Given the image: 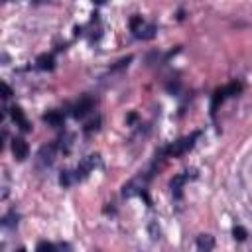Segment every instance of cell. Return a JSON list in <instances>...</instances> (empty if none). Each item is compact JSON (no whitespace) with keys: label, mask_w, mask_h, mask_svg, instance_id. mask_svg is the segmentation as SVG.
<instances>
[{"label":"cell","mask_w":252,"mask_h":252,"mask_svg":"<svg viewBox=\"0 0 252 252\" xmlns=\"http://www.w3.org/2000/svg\"><path fill=\"white\" fill-rule=\"evenodd\" d=\"M199 136H201L199 132H193L191 136L179 138L177 142H174V144H170V146L166 148V154H168L170 158H177V156H183L185 152H189V150L195 146V140H197Z\"/></svg>","instance_id":"cell-1"},{"label":"cell","mask_w":252,"mask_h":252,"mask_svg":"<svg viewBox=\"0 0 252 252\" xmlns=\"http://www.w3.org/2000/svg\"><path fill=\"white\" fill-rule=\"evenodd\" d=\"M101 166H102V160H101L99 154H91V156L83 158L81 164H79L77 170H75V179H85L89 174H93V172H95L97 168H101Z\"/></svg>","instance_id":"cell-2"},{"label":"cell","mask_w":252,"mask_h":252,"mask_svg":"<svg viewBox=\"0 0 252 252\" xmlns=\"http://www.w3.org/2000/svg\"><path fill=\"white\" fill-rule=\"evenodd\" d=\"M130 28H132L134 36L140 38V40H152V38L156 36V26H154V24H144V20H142L140 16L132 18Z\"/></svg>","instance_id":"cell-3"},{"label":"cell","mask_w":252,"mask_h":252,"mask_svg":"<svg viewBox=\"0 0 252 252\" xmlns=\"http://www.w3.org/2000/svg\"><path fill=\"white\" fill-rule=\"evenodd\" d=\"M93 108H95V101L91 97H81L77 101V104L73 106V116L75 118H85Z\"/></svg>","instance_id":"cell-4"},{"label":"cell","mask_w":252,"mask_h":252,"mask_svg":"<svg viewBox=\"0 0 252 252\" xmlns=\"http://www.w3.org/2000/svg\"><path fill=\"white\" fill-rule=\"evenodd\" d=\"M12 154L18 162H24L28 156H30V146L24 138H14L12 140Z\"/></svg>","instance_id":"cell-5"},{"label":"cell","mask_w":252,"mask_h":252,"mask_svg":"<svg viewBox=\"0 0 252 252\" xmlns=\"http://www.w3.org/2000/svg\"><path fill=\"white\" fill-rule=\"evenodd\" d=\"M55 152H57V144H46V146L40 148L38 158H40V162L44 166H51L53 160H55Z\"/></svg>","instance_id":"cell-6"},{"label":"cell","mask_w":252,"mask_h":252,"mask_svg":"<svg viewBox=\"0 0 252 252\" xmlns=\"http://www.w3.org/2000/svg\"><path fill=\"white\" fill-rule=\"evenodd\" d=\"M10 114H12V120L16 122V126H20L24 132H30L32 130V126H30V122H28V118H26V114H24V110L20 106H12L10 108Z\"/></svg>","instance_id":"cell-7"},{"label":"cell","mask_w":252,"mask_h":252,"mask_svg":"<svg viewBox=\"0 0 252 252\" xmlns=\"http://www.w3.org/2000/svg\"><path fill=\"white\" fill-rule=\"evenodd\" d=\"M187 179H189L187 174H179V176H176V177L170 181V187H172V193H174L176 199H181V187L185 185Z\"/></svg>","instance_id":"cell-8"},{"label":"cell","mask_w":252,"mask_h":252,"mask_svg":"<svg viewBox=\"0 0 252 252\" xmlns=\"http://www.w3.org/2000/svg\"><path fill=\"white\" fill-rule=\"evenodd\" d=\"M197 248H199V252H213L215 236L213 234H199L197 236Z\"/></svg>","instance_id":"cell-9"},{"label":"cell","mask_w":252,"mask_h":252,"mask_svg":"<svg viewBox=\"0 0 252 252\" xmlns=\"http://www.w3.org/2000/svg\"><path fill=\"white\" fill-rule=\"evenodd\" d=\"M38 67H40V69H46V71H51V69L55 67V59H53V55H51V53H44V55H40V57H38Z\"/></svg>","instance_id":"cell-10"},{"label":"cell","mask_w":252,"mask_h":252,"mask_svg":"<svg viewBox=\"0 0 252 252\" xmlns=\"http://www.w3.org/2000/svg\"><path fill=\"white\" fill-rule=\"evenodd\" d=\"M44 120L50 124V126H61L63 124V114L59 110H50L48 114H44Z\"/></svg>","instance_id":"cell-11"},{"label":"cell","mask_w":252,"mask_h":252,"mask_svg":"<svg viewBox=\"0 0 252 252\" xmlns=\"http://www.w3.org/2000/svg\"><path fill=\"white\" fill-rule=\"evenodd\" d=\"M232 236H234V240H238V242H244V240L248 238V230H246L244 227L236 225V227L232 228Z\"/></svg>","instance_id":"cell-12"},{"label":"cell","mask_w":252,"mask_h":252,"mask_svg":"<svg viewBox=\"0 0 252 252\" xmlns=\"http://www.w3.org/2000/svg\"><path fill=\"white\" fill-rule=\"evenodd\" d=\"M36 252H61V248L55 246L53 242H40Z\"/></svg>","instance_id":"cell-13"},{"label":"cell","mask_w":252,"mask_h":252,"mask_svg":"<svg viewBox=\"0 0 252 252\" xmlns=\"http://www.w3.org/2000/svg\"><path fill=\"white\" fill-rule=\"evenodd\" d=\"M73 179H75V176H71V172H69V170H65V172H61V177H59V181H61V185H65V187H69Z\"/></svg>","instance_id":"cell-14"},{"label":"cell","mask_w":252,"mask_h":252,"mask_svg":"<svg viewBox=\"0 0 252 252\" xmlns=\"http://www.w3.org/2000/svg\"><path fill=\"white\" fill-rule=\"evenodd\" d=\"M14 219H18V215H16V213H10V215L4 217L2 225H4V227H14V225H18V223H14Z\"/></svg>","instance_id":"cell-15"},{"label":"cell","mask_w":252,"mask_h":252,"mask_svg":"<svg viewBox=\"0 0 252 252\" xmlns=\"http://www.w3.org/2000/svg\"><path fill=\"white\" fill-rule=\"evenodd\" d=\"M2 89H4V95H2L4 99H8V97H12V89H10V87H8L6 83H2Z\"/></svg>","instance_id":"cell-16"},{"label":"cell","mask_w":252,"mask_h":252,"mask_svg":"<svg viewBox=\"0 0 252 252\" xmlns=\"http://www.w3.org/2000/svg\"><path fill=\"white\" fill-rule=\"evenodd\" d=\"M16 252H26V248H18V250H16Z\"/></svg>","instance_id":"cell-17"}]
</instances>
